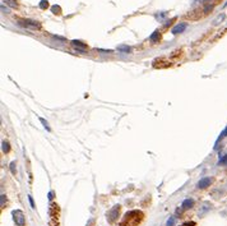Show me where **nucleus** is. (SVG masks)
<instances>
[{"label": "nucleus", "mask_w": 227, "mask_h": 226, "mask_svg": "<svg viewBox=\"0 0 227 226\" xmlns=\"http://www.w3.org/2000/svg\"><path fill=\"white\" fill-rule=\"evenodd\" d=\"M143 218H144V213L142 211H138V210L129 211L122 217L119 226H138L143 221Z\"/></svg>", "instance_id": "nucleus-1"}, {"label": "nucleus", "mask_w": 227, "mask_h": 226, "mask_svg": "<svg viewBox=\"0 0 227 226\" xmlns=\"http://www.w3.org/2000/svg\"><path fill=\"white\" fill-rule=\"evenodd\" d=\"M119 213H120V206L118 204V206H115L114 208L110 210V212L107 213V221H108L110 224H114L116 220H118Z\"/></svg>", "instance_id": "nucleus-2"}, {"label": "nucleus", "mask_w": 227, "mask_h": 226, "mask_svg": "<svg viewBox=\"0 0 227 226\" xmlns=\"http://www.w3.org/2000/svg\"><path fill=\"white\" fill-rule=\"evenodd\" d=\"M13 220L17 226H24V224H26V218H24V215L21 210L13 211Z\"/></svg>", "instance_id": "nucleus-3"}, {"label": "nucleus", "mask_w": 227, "mask_h": 226, "mask_svg": "<svg viewBox=\"0 0 227 226\" xmlns=\"http://www.w3.org/2000/svg\"><path fill=\"white\" fill-rule=\"evenodd\" d=\"M212 181H213V179L212 178H203L202 180H199V183H198V188L199 189H205L207 187H209L211 184H212Z\"/></svg>", "instance_id": "nucleus-4"}, {"label": "nucleus", "mask_w": 227, "mask_h": 226, "mask_svg": "<svg viewBox=\"0 0 227 226\" xmlns=\"http://www.w3.org/2000/svg\"><path fill=\"white\" fill-rule=\"evenodd\" d=\"M186 27H188V24L186 23H179V24H176V26L172 28V31H171V32H172L174 35H177V33H181V32H184V31H185V29H186Z\"/></svg>", "instance_id": "nucleus-5"}, {"label": "nucleus", "mask_w": 227, "mask_h": 226, "mask_svg": "<svg viewBox=\"0 0 227 226\" xmlns=\"http://www.w3.org/2000/svg\"><path fill=\"white\" fill-rule=\"evenodd\" d=\"M23 23H21V24H23L24 27H29V28H38L40 27V24L37 23V22H35V21H29V19H27V21H22Z\"/></svg>", "instance_id": "nucleus-6"}, {"label": "nucleus", "mask_w": 227, "mask_h": 226, "mask_svg": "<svg viewBox=\"0 0 227 226\" xmlns=\"http://www.w3.org/2000/svg\"><path fill=\"white\" fill-rule=\"evenodd\" d=\"M193 206H194V199L188 198V199H185V201L182 202L181 208H182V210H188V208H192Z\"/></svg>", "instance_id": "nucleus-7"}, {"label": "nucleus", "mask_w": 227, "mask_h": 226, "mask_svg": "<svg viewBox=\"0 0 227 226\" xmlns=\"http://www.w3.org/2000/svg\"><path fill=\"white\" fill-rule=\"evenodd\" d=\"M208 210H211V204H209V203H204L203 206H202L200 211H199V216H203V215H204V213H205Z\"/></svg>", "instance_id": "nucleus-8"}, {"label": "nucleus", "mask_w": 227, "mask_h": 226, "mask_svg": "<svg viewBox=\"0 0 227 226\" xmlns=\"http://www.w3.org/2000/svg\"><path fill=\"white\" fill-rule=\"evenodd\" d=\"M118 50H119V51H122V52H130L132 49L129 47L128 45H120V46H118Z\"/></svg>", "instance_id": "nucleus-9"}, {"label": "nucleus", "mask_w": 227, "mask_h": 226, "mask_svg": "<svg viewBox=\"0 0 227 226\" xmlns=\"http://www.w3.org/2000/svg\"><path fill=\"white\" fill-rule=\"evenodd\" d=\"M158 39H159V32H158V31H155V32H153V35L149 37V40H151L152 42H157Z\"/></svg>", "instance_id": "nucleus-10"}, {"label": "nucleus", "mask_w": 227, "mask_h": 226, "mask_svg": "<svg viewBox=\"0 0 227 226\" xmlns=\"http://www.w3.org/2000/svg\"><path fill=\"white\" fill-rule=\"evenodd\" d=\"M72 44L74 45L75 47H82V49H84V47H85V44H83V42H81V41H77V40L72 41Z\"/></svg>", "instance_id": "nucleus-11"}, {"label": "nucleus", "mask_w": 227, "mask_h": 226, "mask_svg": "<svg viewBox=\"0 0 227 226\" xmlns=\"http://www.w3.org/2000/svg\"><path fill=\"white\" fill-rule=\"evenodd\" d=\"M9 150H10V147H9V143L8 142H3V151L5 152V153H7V152H9Z\"/></svg>", "instance_id": "nucleus-12"}, {"label": "nucleus", "mask_w": 227, "mask_h": 226, "mask_svg": "<svg viewBox=\"0 0 227 226\" xmlns=\"http://www.w3.org/2000/svg\"><path fill=\"white\" fill-rule=\"evenodd\" d=\"M5 3H7L8 5H10L12 8H15L17 7V2H15V0H5Z\"/></svg>", "instance_id": "nucleus-13"}, {"label": "nucleus", "mask_w": 227, "mask_h": 226, "mask_svg": "<svg viewBox=\"0 0 227 226\" xmlns=\"http://www.w3.org/2000/svg\"><path fill=\"white\" fill-rule=\"evenodd\" d=\"M40 120H41V123L44 124V126L46 128V130H48V132H51V129H50V126H48V124H47V121L44 119V118H40Z\"/></svg>", "instance_id": "nucleus-14"}, {"label": "nucleus", "mask_w": 227, "mask_h": 226, "mask_svg": "<svg viewBox=\"0 0 227 226\" xmlns=\"http://www.w3.org/2000/svg\"><path fill=\"white\" fill-rule=\"evenodd\" d=\"M218 165H227V155H225V156L218 161Z\"/></svg>", "instance_id": "nucleus-15"}, {"label": "nucleus", "mask_w": 227, "mask_h": 226, "mask_svg": "<svg viewBox=\"0 0 227 226\" xmlns=\"http://www.w3.org/2000/svg\"><path fill=\"white\" fill-rule=\"evenodd\" d=\"M51 10H52V13H54V14H60V8L56 7V5H54V7L51 8Z\"/></svg>", "instance_id": "nucleus-16"}, {"label": "nucleus", "mask_w": 227, "mask_h": 226, "mask_svg": "<svg viewBox=\"0 0 227 226\" xmlns=\"http://www.w3.org/2000/svg\"><path fill=\"white\" fill-rule=\"evenodd\" d=\"M10 171H12V174H15V161L10 164Z\"/></svg>", "instance_id": "nucleus-17"}, {"label": "nucleus", "mask_w": 227, "mask_h": 226, "mask_svg": "<svg viewBox=\"0 0 227 226\" xmlns=\"http://www.w3.org/2000/svg\"><path fill=\"white\" fill-rule=\"evenodd\" d=\"M180 226H197V224L193 222V221H189V222H185V224H182Z\"/></svg>", "instance_id": "nucleus-18"}, {"label": "nucleus", "mask_w": 227, "mask_h": 226, "mask_svg": "<svg viewBox=\"0 0 227 226\" xmlns=\"http://www.w3.org/2000/svg\"><path fill=\"white\" fill-rule=\"evenodd\" d=\"M47 7V2H45V0H42V2L40 3V8H42V9H45Z\"/></svg>", "instance_id": "nucleus-19"}, {"label": "nucleus", "mask_w": 227, "mask_h": 226, "mask_svg": "<svg viewBox=\"0 0 227 226\" xmlns=\"http://www.w3.org/2000/svg\"><path fill=\"white\" fill-rule=\"evenodd\" d=\"M227 136V126H226V129L222 132V134H221V136H219V138H218V140H221V139H222L223 137H226Z\"/></svg>", "instance_id": "nucleus-20"}, {"label": "nucleus", "mask_w": 227, "mask_h": 226, "mask_svg": "<svg viewBox=\"0 0 227 226\" xmlns=\"http://www.w3.org/2000/svg\"><path fill=\"white\" fill-rule=\"evenodd\" d=\"M223 18H225V14H221V15H219V17L217 18V19L214 21V23H216V24H218V23H219V21H222Z\"/></svg>", "instance_id": "nucleus-21"}, {"label": "nucleus", "mask_w": 227, "mask_h": 226, "mask_svg": "<svg viewBox=\"0 0 227 226\" xmlns=\"http://www.w3.org/2000/svg\"><path fill=\"white\" fill-rule=\"evenodd\" d=\"M174 222H175V218H174V217H170V220L167 221V226H172Z\"/></svg>", "instance_id": "nucleus-22"}, {"label": "nucleus", "mask_w": 227, "mask_h": 226, "mask_svg": "<svg viewBox=\"0 0 227 226\" xmlns=\"http://www.w3.org/2000/svg\"><path fill=\"white\" fill-rule=\"evenodd\" d=\"M28 199H29V203H31V207H32V208H35V203H33V199H32V197H28Z\"/></svg>", "instance_id": "nucleus-23"}, {"label": "nucleus", "mask_w": 227, "mask_h": 226, "mask_svg": "<svg viewBox=\"0 0 227 226\" xmlns=\"http://www.w3.org/2000/svg\"><path fill=\"white\" fill-rule=\"evenodd\" d=\"M2 10H3V13H8V9L4 8V5H2Z\"/></svg>", "instance_id": "nucleus-24"}, {"label": "nucleus", "mask_w": 227, "mask_h": 226, "mask_svg": "<svg viewBox=\"0 0 227 226\" xmlns=\"http://www.w3.org/2000/svg\"><path fill=\"white\" fill-rule=\"evenodd\" d=\"M4 199H5V194H2V206H4Z\"/></svg>", "instance_id": "nucleus-25"}, {"label": "nucleus", "mask_w": 227, "mask_h": 226, "mask_svg": "<svg viewBox=\"0 0 227 226\" xmlns=\"http://www.w3.org/2000/svg\"><path fill=\"white\" fill-rule=\"evenodd\" d=\"M225 5H227V3H226V4H225Z\"/></svg>", "instance_id": "nucleus-26"}]
</instances>
